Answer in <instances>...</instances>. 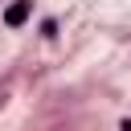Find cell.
<instances>
[{
  "label": "cell",
  "instance_id": "obj_1",
  "mask_svg": "<svg viewBox=\"0 0 131 131\" xmlns=\"http://www.w3.org/2000/svg\"><path fill=\"white\" fill-rule=\"evenodd\" d=\"M33 16V0H12L8 8H4V29H25V20Z\"/></svg>",
  "mask_w": 131,
  "mask_h": 131
},
{
  "label": "cell",
  "instance_id": "obj_2",
  "mask_svg": "<svg viewBox=\"0 0 131 131\" xmlns=\"http://www.w3.org/2000/svg\"><path fill=\"white\" fill-rule=\"evenodd\" d=\"M37 33H41L45 41H53V37H57V16H45V20L37 25Z\"/></svg>",
  "mask_w": 131,
  "mask_h": 131
},
{
  "label": "cell",
  "instance_id": "obj_3",
  "mask_svg": "<svg viewBox=\"0 0 131 131\" xmlns=\"http://www.w3.org/2000/svg\"><path fill=\"white\" fill-rule=\"evenodd\" d=\"M119 131H131V119H123V123H119Z\"/></svg>",
  "mask_w": 131,
  "mask_h": 131
}]
</instances>
